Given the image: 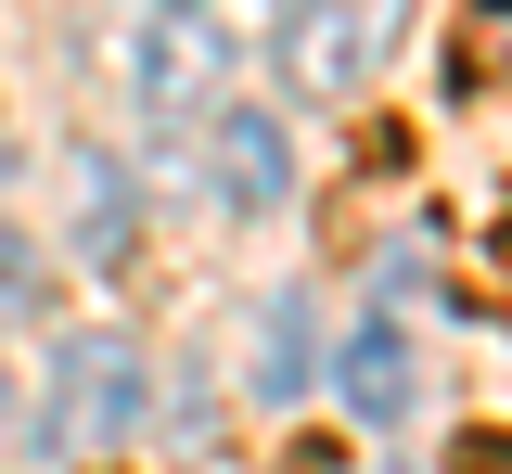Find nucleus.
<instances>
[{
    "label": "nucleus",
    "mask_w": 512,
    "mask_h": 474,
    "mask_svg": "<svg viewBox=\"0 0 512 474\" xmlns=\"http://www.w3.org/2000/svg\"><path fill=\"white\" fill-rule=\"evenodd\" d=\"M128 410H141V359H128L116 334H77L52 359V436L64 449H90V436H116Z\"/></svg>",
    "instance_id": "nucleus-1"
},
{
    "label": "nucleus",
    "mask_w": 512,
    "mask_h": 474,
    "mask_svg": "<svg viewBox=\"0 0 512 474\" xmlns=\"http://www.w3.org/2000/svg\"><path fill=\"white\" fill-rule=\"evenodd\" d=\"M372 39H384V0H295L282 65H295V90L346 103V90H359V65H372Z\"/></svg>",
    "instance_id": "nucleus-2"
},
{
    "label": "nucleus",
    "mask_w": 512,
    "mask_h": 474,
    "mask_svg": "<svg viewBox=\"0 0 512 474\" xmlns=\"http://www.w3.org/2000/svg\"><path fill=\"white\" fill-rule=\"evenodd\" d=\"M218 26L192 13V0H154V26H141V103L154 116H180V103H205V77H218Z\"/></svg>",
    "instance_id": "nucleus-3"
},
{
    "label": "nucleus",
    "mask_w": 512,
    "mask_h": 474,
    "mask_svg": "<svg viewBox=\"0 0 512 474\" xmlns=\"http://www.w3.org/2000/svg\"><path fill=\"white\" fill-rule=\"evenodd\" d=\"M282 193H295V141H282V116L231 103V116H218V205H282Z\"/></svg>",
    "instance_id": "nucleus-4"
},
{
    "label": "nucleus",
    "mask_w": 512,
    "mask_h": 474,
    "mask_svg": "<svg viewBox=\"0 0 512 474\" xmlns=\"http://www.w3.org/2000/svg\"><path fill=\"white\" fill-rule=\"evenodd\" d=\"M333 385H346V410H359V423H410V398H423L410 334H397V321H359V334H346V359H333Z\"/></svg>",
    "instance_id": "nucleus-5"
},
{
    "label": "nucleus",
    "mask_w": 512,
    "mask_h": 474,
    "mask_svg": "<svg viewBox=\"0 0 512 474\" xmlns=\"http://www.w3.org/2000/svg\"><path fill=\"white\" fill-rule=\"evenodd\" d=\"M295 385H308V308L269 295L256 308V398H295Z\"/></svg>",
    "instance_id": "nucleus-6"
},
{
    "label": "nucleus",
    "mask_w": 512,
    "mask_h": 474,
    "mask_svg": "<svg viewBox=\"0 0 512 474\" xmlns=\"http://www.w3.org/2000/svg\"><path fill=\"white\" fill-rule=\"evenodd\" d=\"M461 52H474V77H512V0H474L461 13Z\"/></svg>",
    "instance_id": "nucleus-7"
},
{
    "label": "nucleus",
    "mask_w": 512,
    "mask_h": 474,
    "mask_svg": "<svg viewBox=\"0 0 512 474\" xmlns=\"http://www.w3.org/2000/svg\"><path fill=\"white\" fill-rule=\"evenodd\" d=\"M192 13H205L218 39H282V26H295V0H192Z\"/></svg>",
    "instance_id": "nucleus-8"
}]
</instances>
